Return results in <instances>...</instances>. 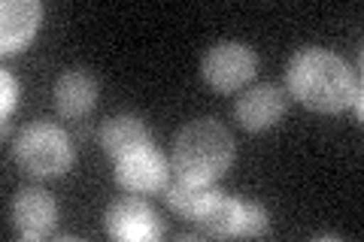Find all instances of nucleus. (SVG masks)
Returning <instances> with one entry per match:
<instances>
[{"instance_id": "1", "label": "nucleus", "mask_w": 364, "mask_h": 242, "mask_svg": "<svg viewBox=\"0 0 364 242\" xmlns=\"http://www.w3.org/2000/svg\"><path fill=\"white\" fill-rule=\"evenodd\" d=\"M358 79L340 55L322 45H304L286 67V88L313 112H343L352 100Z\"/></svg>"}, {"instance_id": "2", "label": "nucleus", "mask_w": 364, "mask_h": 242, "mask_svg": "<svg viewBox=\"0 0 364 242\" xmlns=\"http://www.w3.org/2000/svg\"><path fill=\"white\" fill-rule=\"evenodd\" d=\"M234 160V136L215 119H195L179 128L170 148V170L195 182H215Z\"/></svg>"}, {"instance_id": "3", "label": "nucleus", "mask_w": 364, "mask_h": 242, "mask_svg": "<svg viewBox=\"0 0 364 242\" xmlns=\"http://www.w3.org/2000/svg\"><path fill=\"white\" fill-rule=\"evenodd\" d=\"M16 164L28 172V176H61L73 164V145L58 124L52 121H33L16 136L13 143Z\"/></svg>"}, {"instance_id": "4", "label": "nucleus", "mask_w": 364, "mask_h": 242, "mask_svg": "<svg viewBox=\"0 0 364 242\" xmlns=\"http://www.w3.org/2000/svg\"><path fill=\"white\" fill-rule=\"evenodd\" d=\"M258 70V55L249 49L246 43L237 40H219L213 43L200 61V76L203 82L215 91H237L243 88Z\"/></svg>"}, {"instance_id": "5", "label": "nucleus", "mask_w": 364, "mask_h": 242, "mask_svg": "<svg viewBox=\"0 0 364 242\" xmlns=\"http://www.w3.org/2000/svg\"><path fill=\"white\" fill-rule=\"evenodd\" d=\"M282 112H286V91L273 82H261L255 88H246L234 103V119L246 131H267L273 128Z\"/></svg>"}, {"instance_id": "6", "label": "nucleus", "mask_w": 364, "mask_h": 242, "mask_svg": "<svg viewBox=\"0 0 364 242\" xmlns=\"http://www.w3.org/2000/svg\"><path fill=\"white\" fill-rule=\"evenodd\" d=\"M58 218V206H55L52 194L40 185H28L16 194L13 200V221L18 227L21 239H43L55 227Z\"/></svg>"}, {"instance_id": "7", "label": "nucleus", "mask_w": 364, "mask_h": 242, "mask_svg": "<svg viewBox=\"0 0 364 242\" xmlns=\"http://www.w3.org/2000/svg\"><path fill=\"white\" fill-rule=\"evenodd\" d=\"M107 233L112 239H155L161 233V221L152 206L140 197H122L107 209Z\"/></svg>"}, {"instance_id": "8", "label": "nucleus", "mask_w": 364, "mask_h": 242, "mask_svg": "<svg viewBox=\"0 0 364 242\" xmlns=\"http://www.w3.org/2000/svg\"><path fill=\"white\" fill-rule=\"evenodd\" d=\"M170 172V164L164 160V155L158 148L146 145L140 152H134L128 158L116 160V182L122 188H128L134 194H152L164 185Z\"/></svg>"}, {"instance_id": "9", "label": "nucleus", "mask_w": 364, "mask_h": 242, "mask_svg": "<svg viewBox=\"0 0 364 242\" xmlns=\"http://www.w3.org/2000/svg\"><path fill=\"white\" fill-rule=\"evenodd\" d=\"M43 6L37 0H4L0 6V52H21L37 33Z\"/></svg>"}, {"instance_id": "10", "label": "nucleus", "mask_w": 364, "mask_h": 242, "mask_svg": "<svg viewBox=\"0 0 364 242\" xmlns=\"http://www.w3.org/2000/svg\"><path fill=\"white\" fill-rule=\"evenodd\" d=\"M97 103V79L85 67H73L55 82V109L64 119H82Z\"/></svg>"}, {"instance_id": "11", "label": "nucleus", "mask_w": 364, "mask_h": 242, "mask_svg": "<svg viewBox=\"0 0 364 242\" xmlns=\"http://www.w3.org/2000/svg\"><path fill=\"white\" fill-rule=\"evenodd\" d=\"M191 221H195L200 236H210V239L237 236V227H240V200L225 191H213Z\"/></svg>"}, {"instance_id": "12", "label": "nucleus", "mask_w": 364, "mask_h": 242, "mask_svg": "<svg viewBox=\"0 0 364 242\" xmlns=\"http://www.w3.org/2000/svg\"><path fill=\"white\" fill-rule=\"evenodd\" d=\"M100 145H104V152L109 158L122 160L149 145V128L136 115H128V112L112 115V119L104 121V128H100Z\"/></svg>"}, {"instance_id": "13", "label": "nucleus", "mask_w": 364, "mask_h": 242, "mask_svg": "<svg viewBox=\"0 0 364 242\" xmlns=\"http://www.w3.org/2000/svg\"><path fill=\"white\" fill-rule=\"evenodd\" d=\"M161 191H164V200H167L170 209L186 215V218H195L198 209L207 203V197L213 194L210 182H195L188 176H179V172H173V170L167 172Z\"/></svg>"}, {"instance_id": "14", "label": "nucleus", "mask_w": 364, "mask_h": 242, "mask_svg": "<svg viewBox=\"0 0 364 242\" xmlns=\"http://www.w3.org/2000/svg\"><path fill=\"white\" fill-rule=\"evenodd\" d=\"M267 233V212L255 200H240V227L237 236H264Z\"/></svg>"}, {"instance_id": "15", "label": "nucleus", "mask_w": 364, "mask_h": 242, "mask_svg": "<svg viewBox=\"0 0 364 242\" xmlns=\"http://www.w3.org/2000/svg\"><path fill=\"white\" fill-rule=\"evenodd\" d=\"M0 88H4L0 112H4V119H9V112H13L16 103H18V82H16V76L9 73V70H0Z\"/></svg>"}]
</instances>
